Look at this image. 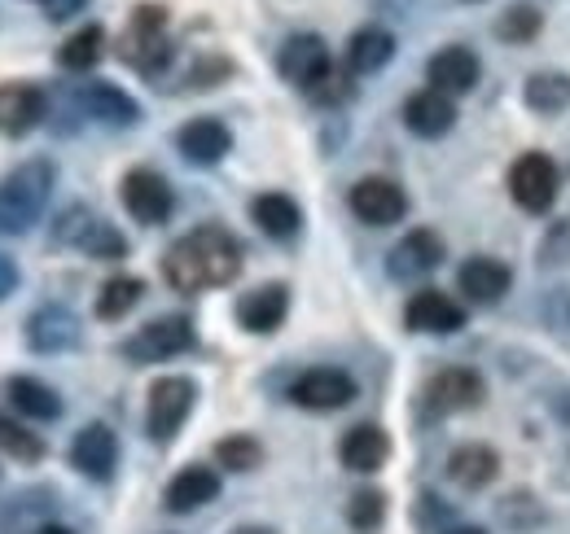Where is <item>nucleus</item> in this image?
<instances>
[{
    "mask_svg": "<svg viewBox=\"0 0 570 534\" xmlns=\"http://www.w3.org/2000/svg\"><path fill=\"white\" fill-rule=\"evenodd\" d=\"M194 346V325L189 316H163V320H149L137 334L124 342V355L132 364H158V359H171V355H185Z\"/></svg>",
    "mask_w": 570,
    "mask_h": 534,
    "instance_id": "6e6552de",
    "label": "nucleus"
},
{
    "mask_svg": "<svg viewBox=\"0 0 570 534\" xmlns=\"http://www.w3.org/2000/svg\"><path fill=\"white\" fill-rule=\"evenodd\" d=\"M382 517H386V500H382L377 491H360V495H352V504H347V522H352L356 531H373Z\"/></svg>",
    "mask_w": 570,
    "mask_h": 534,
    "instance_id": "c9c22d12",
    "label": "nucleus"
},
{
    "mask_svg": "<svg viewBox=\"0 0 570 534\" xmlns=\"http://www.w3.org/2000/svg\"><path fill=\"white\" fill-rule=\"evenodd\" d=\"M9 403H13L22 416H31V421H53V416H62V399H58L45 382H36V377H9Z\"/></svg>",
    "mask_w": 570,
    "mask_h": 534,
    "instance_id": "c85d7f7f",
    "label": "nucleus"
},
{
    "mask_svg": "<svg viewBox=\"0 0 570 534\" xmlns=\"http://www.w3.org/2000/svg\"><path fill=\"white\" fill-rule=\"evenodd\" d=\"M395 58V36L386 27H360L347 40V67L352 75H377Z\"/></svg>",
    "mask_w": 570,
    "mask_h": 534,
    "instance_id": "cd10ccee",
    "label": "nucleus"
},
{
    "mask_svg": "<svg viewBox=\"0 0 570 534\" xmlns=\"http://www.w3.org/2000/svg\"><path fill=\"white\" fill-rule=\"evenodd\" d=\"M250 219H255L259 233H268L273 241H289V237L303 228L298 201L285 198V194H259V198L250 201Z\"/></svg>",
    "mask_w": 570,
    "mask_h": 534,
    "instance_id": "bb28decb",
    "label": "nucleus"
},
{
    "mask_svg": "<svg viewBox=\"0 0 570 534\" xmlns=\"http://www.w3.org/2000/svg\"><path fill=\"white\" fill-rule=\"evenodd\" d=\"M18 280H22V271H18V264L9 259V255H0V303L18 289Z\"/></svg>",
    "mask_w": 570,
    "mask_h": 534,
    "instance_id": "58836bf2",
    "label": "nucleus"
},
{
    "mask_svg": "<svg viewBox=\"0 0 570 534\" xmlns=\"http://www.w3.org/2000/svg\"><path fill=\"white\" fill-rule=\"evenodd\" d=\"M0 452H9L13 461L36 465L45 456V443H40V434H31L27 425H18L13 416H0Z\"/></svg>",
    "mask_w": 570,
    "mask_h": 534,
    "instance_id": "f704fd0d",
    "label": "nucleus"
},
{
    "mask_svg": "<svg viewBox=\"0 0 570 534\" xmlns=\"http://www.w3.org/2000/svg\"><path fill=\"white\" fill-rule=\"evenodd\" d=\"M448 534H488V531H479V526H456V531H448Z\"/></svg>",
    "mask_w": 570,
    "mask_h": 534,
    "instance_id": "79ce46f5",
    "label": "nucleus"
},
{
    "mask_svg": "<svg viewBox=\"0 0 570 534\" xmlns=\"http://www.w3.org/2000/svg\"><path fill=\"white\" fill-rule=\"evenodd\" d=\"M71 465L83 477H92V482H106L115 473V465H119V438H115V429L101 425V421L97 425H83L71 443Z\"/></svg>",
    "mask_w": 570,
    "mask_h": 534,
    "instance_id": "f3484780",
    "label": "nucleus"
},
{
    "mask_svg": "<svg viewBox=\"0 0 570 534\" xmlns=\"http://www.w3.org/2000/svg\"><path fill=\"white\" fill-rule=\"evenodd\" d=\"M75 342H79V316L62 303H49L27 320V346L36 355H62Z\"/></svg>",
    "mask_w": 570,
    "mask_h": 534,
    "instance_id": "a211bd4d",
    "label": "nucleus"
},
{
    "mask_svg": "<svg viewBox=\"0 0 570 534\" xmlns=\"http://www.w3.org/2000/svg\"><path fill=\"white\" fill-rule=\"evenodd\" d=\"M176 145L189 162L198 167H215L228 149H233V132L219 123V119H189L180 132H176Z\"/></svg>",
    "mask_w": 570,
    "mask_h": 534,
    "instance_id": "5701e85b",
    "label": "nucleus"
},
{
    "mask_svg": "<svg viewBox=\"0 0 570 534\" xmlns=\"http://www.w3.org/2000/svg\"><path fill=\"white\" fill-rule=\"evenodd\" d=\"M558 167H553V158L549 154H522L513 167H509V198L518 201L522 210H531V215H544L553 201H558Z\"/></svg>",
    "mask_w": 570,
    "mask_h": 534,
    "instance_id": "423d86ee",
    "label": "nucleus"
},
{
    "mask_svg": "<svg viewBox=\"0 0 570 534\" xmlns=\"http://www.w3.org/2000/svg\"><path fill=\"white\" fill-rule=\"evenodd\" d=\"M141 294H145V280H137V276H110L101 285V294H97V316L101 320H124L141 303Z\"/></svg>",
    "mask_w": 570,
    "mask_h": 534,
    "instance_id": "2f4dec72",
    "label": "nucleus"
},
{
    "mask_svg": "<svg viewBox=\"0 0 570 534\" xmlns=\"http://www.w3.org/2000/svg\"><path fill=\"white\" fill-rule=\"evenodd\" d=\"M119 58L141 75H158L171 58V40H167V9L163 4H137L128 13V27L119 36Z\"/></svg>",
    "mask_w": 570,
    "mask_h": 534,
    "instance_id": "7ed1b4c3",
    "label": "nucleus"
},
{
    "mask_svg": "<svg viewBox=\"0 0 570 534\" xmlns=\"http://www.w3.org/2000/svg\"><path fill=\"white\" fill-rule=\"evenodd\" d=\"M443 264V237L430 233V228H413L395 250H391V276L395 280H417L434 267Z\"/></svg>",
    "mask_w": 570,
    "mask_h": 534,
    "instance_id": "4be33fe9",
    "label": "nucleus"
},
{
    "mask_svg": "<svg viewBox=\"0 0 570 534\" xmlns=\"http://www.w3.org/2000/svg\"><path fill=\"white\" fill-rule=\"evenodd\" d=\"M36 534H71V531H67V526H40Z\"/></svg>",
    "mask_w": 570,
    "mask_h": 534,
    "instance_id": "a19ab883",
    "label": "nucleus"
},
{
    "mask_svg": "<svg viewBox=\"0 0 570 534\" xmlns=\"http://www.w3.org/2000/svg\"><path fill=\"white\" fill-rule=\"evenodd\" d=\"M540 9L535 4H509L504 13H500L497 22V36L500 40H509V44H527V40H535L540 36Z\"/></svg>",
    "mask_w": 570,
    "mask_h": 534,
    "instance_id": "72a5a7b5",
    "label": "nucleus"
},
{
    "mask_svg": "<svg viewBox=\"0 0 570 534\" xmlns=\"http://www.w3.org/2000/svg\"><path fill=\"white\" fill-rule=\"evenodd\" d=\"M285 316H289V289H285L282 280L259 285V289H250V294L237 298V325L246 334H259V337L277 334L285 325Z\"/></svg>",
    "mask_w": 570,
    "mask_h": 534,
    "instance_id": "dca6fc26",
    "label": "nucleus"
},
{
    "mask_svg": "<svg viewBox=\"0 0 570 534\" xmlns=\"http://www.w3.org/2000/svg\"><path fill=\"white\" fill-rule=\"evenodd\" d=\"M75 101H79V110H83L88 119H101V123H110V128H132V123L141 119V106H137L119 83H110V79L79 83Z\"/></svg>",
    "mask_w": 570,
    "mask_h": 534,
    "instance_id": "2eb2a0df",
    "label": "nucleus"
},
{
    "mask_svg": "<svg viewBox=\"0 0 570 534\" xmlns=\"http://www.w3.org/2000/svg\"><path fill=\"white\" fill-rule=\"evenodd\" d=\"M83 4H88V0H40V9H45L49 22H67L75 13H83Z\"/></svg>",
    "mask_w": 570,
    "mask_h": 534,
    "instance_id": "4c0bfd02",
    "label": "nucleus"
},
{
    "mask_svg": "<svg viewBox=\"0 0 570 534\" xmlns=\"http://www.w3.org/2000/svg\"><path fill=\"white\" fill-rule=\"evenodd\" d=\"M452 123H456V106H452V97L439 92V88H422V92H413V97L404 101V128L413 136H422V140L448 136Z\"/></svg>",
    "mask_w": 570,
    "mask_h": 534,
    "instance_id": "6ab92c4d",
    "label": "nucleus"
},
{
    "mask_svg": "<svg viewBox=\"0 0 570 534\" xmlns=\"http://www.w3.org/2000/svg\"><path fill=\"white\" fill-rule=\"evenodd\" d=\"M277 70H282L285 83H294L298 92H312L330 70H334V58H330V44L316 36V31H298L289 36L277 53Z\"/></svg>",
    "mask_w": 570,
    "mask_h": 534,
    "instance_id": "0eeeda50",
    "label": "nucleus"
},
{
    "mask_svg": "<svg viewBox=\"0 0 570 534\" xmlns=\"http://www.w3.org/2000/svg\"><path fill=\"white\" fill-rule=\"evenodd\" d=\"M119 194H124V206H128V215L145 224V228H158V224H167V215H171V185L158 176V171H149V167H132L128 176H124V185H119Z\"/></svg>",
    "mask_w": 570,
    "mask_h": 534,
    "instance_id": "1a4fd4ad",
    "label": "nucleus"
},
{
    "mask_svg": "<svg viewBox=\"0 0 570 534\" xmlns=\"http://www.w3.org/2000/svg\"><path fill=\"white\" fill-rule=\"evenodd\" d=\"M215 495H219V473L207 465L180 468V473L167 482V508H171V513H194V508L212 504Z\"/></svg>",
    "mask_w": 570,
    "mask_h": 534,
    "instance_id": "b1692460",
    "label": "nucleus"
},
{
    "mask_svg": "<svg viewBox=\"0 0 570 534\" xmlns=\"http://www.w3.org/2000/svg\"><path fill=\"white\" fill-rule=\"evenodd\" d=\"M237 271H242V241L219 224H203L185 233L163 255V280L176 294H203V289L233 285Z\"/></svg>",
    "mask_w": 570,
    "mask_h": 534,
    "instance_id": "f257e3e1",
    "label": "nucleus"
},
{
    "mask_svg": "<svg viewBox=\"0 0 570 534\" xmlns=\"http://www.w3.org/2000/svg\"><path fill=\"white\" fill-rule=\"evenodd\" d=\"M352 210L368 228H391V224H400L409 215V194L386 176H364L352 189Z\"/></svg>",
    "mask_w": 570,
    "mask_h": 534,
    "instance_id": "9d476101",
    "label": "nucleus"
},
{
    "mask_svg": "<svg viewBox=\"0 0 570 534\" xmlns=\"http://www.w3.org/2000/svg\"><path fill=\"white\" fill-rule=\"evenodd\" d=\"M289 399L307 412H338L356 399V377L343 373V368H307L294 386H289Z\"/></svg>",
    "mask_w": 570,
    "mask_h": 534,
    "instance_id": "9b49d317",
    "label": "nucleus"
},
{
    "mask_svg": "<svg viewBox=\"0 0 570 534\" xmlns=\"http://www.w3.org/2000/svg\"><path fill=\"white\" fill-rule=\"evenodd\" d=\"M479 75H483V67H479L474 49H465V44H448V49H439L426 62L430 88H439V92H448V97L470 92V88L479 83Z\"/></svg>",
    "mask_w": 570,
    "mask_h": 534,
    "instance_id": "aec40b11",
    "label": "nucleus"
},
{
    "mask_svg": "<svg viewBox=\"0 0 570 534\" xmlns=\"http://www.w3.org/2000/svg\"><path fill=\"white\" fill-rule=\"evenodd\" d=\"M198 399V386L189 377H158L149 386V407H145V429L154 443H171L180 434V425L189 421Z\"/></svg>",
    "mask_w": 570,
    "mask_h": 534,
    "instance_id": "39448f33",
    "label": "nucleus"
},
{
    "mask_svg": "<svg viewBox=\"0 0 570 534\" xmlns=\"http://www.w3.org/2000/svg\"><path fill=\"white\" fill-rule=\"evenodd\" d=\"M500 473V456L488 447V443H465L448 456V477L465 491H483L488 482H497Z\"/></svg>",
    "mask_w": 570,
    "mask_h": 534,
    "instance_id": "393cba45",
    "label": "nucleus"
},
{
    "mask_svg": "<svg viewBox=\"0 0 570 534\" xmlns=\"http://www.w3.org/2000/svg\"><path fill=\"white\" fill-rule=\"evenodd\" d=\"M404 325L413 334H434V337H448L456 329H465V307L443 294V289H417L404 307Z\"/></svg>",
    "mask_w": 570,
    "mask_h": 534,
    "instance_id": "ddd939ff",
    "label": "nucleus"
},
{
    "mask_svg": "<svg viewBox=\"0 0 570 534\" xmlns=\"http://www.w3.org/2000/svg\"><path fill=\"white\" fill-rule=\"evenodd\" d=\"M338 456H343V465L352 468V473H377V468L386 465V456H391V438L377 425H356V429L343 434Z\"/></svg>",
    "mask_w": 570,
    "mask_h": 534,
    "instance_id": "a878e982",
    "label": "nucleus"
},
{
    "mask_svg": "<svg viewBox=\"0 0 570 534\" xmlns=\"http://www.w3.org/2000/svg\"><path fill=\"white\" fill-rule=\"evenodd\" d=\"M53 241H58V246H75V250H83V255H92V259H101V264L128 255L124 233H119L115 224L97 219V215L83 210V206H71V210L53 224Z\"/></svg>",
    "mask_w": 570,
    "mask_h": 534,
    "instance_id": "20e7f679",
    "label": "nucleus"
},
{
    "mask_svg": "<svg viewBox=\"0 0 570 534\" xmlns=\"http://www.w3.org/2000/svg\"><path fill=\"white\" fill-rule=\"evenodd\" d=\"M215 461H219V468H228V473H250V468L264 465V447L250 434H228V438L215 443Z\"/></svg>",
    "mask_w": 570,
    "mask_h": 534,
    "instance_id": "473e14b6",
    "label": "nucleus"
},
{
    "mask_svg": "<svg viewBox=\"0 0 570 534\" xmlns=\"http://www.w3.org/2000/svg\"><path fill=\"white\" fill-rule=\"evenodd\" d=\"M488 395L483 377L474 368H443L426 382V407L434 416H452V412H470Z\"/></svg>",
    "mask_w": 570,
    "mask_h": 534,
    "instance_id": "4468645a",
    "label": "nucleus"
},
{
    "mask_svg": "<svg viewBox=\"0 0 570 534\" xmlns=\"http://www.w3.org/2000/svg\"><path fill=\"white\" fill-rule=\"evenodd\" d=\"M53 162L49 158H31L22 167H13L4 180H0V233H27L53 194Z\"/></svg>",
    "mask_w": 570,
    "mask_h": 534,
    "instance_id": "f03ea898",
    "label": "nucleus"
},
{
    "mask_svg": "<svg viewBox=\"0 0 570 534\" xmlns=\"http://www.w3.org/2000/svg\"><path fill=\"white\" fill-rule=\"evenodd\" d=\"M307 97H312V101H321V106H338V101H347V97H352V83H347V75L330 70V75H325Z\"/></svg>",
    "mask_w": 570,
    "mask_h": 534,
    "instance_id": "e433bc0d",
    "label": "nucleus"
},
{
    "mask_svg": "<svg viewBox=\"0 0 570 534\" xmlns=\"http://www.w3.org/2000/svg\"><path fill=\"white\" fill-rule=\"evenodd\" d=\"M101 53H106V31L97 22H88V27H79L71 40L58 49V67L83 75V70H92L101 62Z\"/></svg>",
    "mask_w": 570,
    "mask_h": 534,
    "instance_id": "c756f323",
    "label": "nucleus"
},
{
    "mask_svg": "<svg viewBox=\"0 0 570 534\" xmlns=\"http://www.w3.org/2000/svg\"><path fill=\"white\" fill-rule=\"evenodd\" d=\"M527 106L535 115H562L570 106V75L562 70H540L527 79Z\"/></svg>",
    "mask_w": 570,
    "mask_h": 534,
    "instance_id": "7c9ffc66",
    "label": "nucleus"
},
{
    "mask_svg": "<svg viewBox=\"0 0 570 534\" xmlns=\"http://www.w3.org/2000/svg\"><path fill=\"white\" fill-rule=\"evenodd\" d=\"M233 534H273V531H268V526H237Z\"/></svg>",
    "mask_w": 570,
    "mask_h": 534,
    "instance_id": "ea45409f",
    "label": "nucleus"
},
{
    "mask_svg": "<svg viewBox=\"0 0 570 534\" xmlns=\"http://www.w3.org/2000/svg\"><path fill=\"white\" fill-rule=\"evenodd\" d=\"M456 285L474 307H497L500 298L509 294V285H513V271H509V264L492 259V255H479V259H470L456 271Z\"/></svg>",
    "mask_w": 570,
    "mask_h": 534,
    "instance_id": "412c9836",
    "label": "nucleus"
},
{
    "mask_svg": "<svg viewBox=\"0 0 570 534\" xmlns=\"http://www.w3.org/2000/svg\"><path fill=\"white\" fill-rule=\"evenodd\" d=\"M49 97L40 83L27 79H9L0 83V136H27L45 123Z\"/></svg>",
    "mask_w": 570,
    "mask_h": 534,
    "instance_id": "f8f14e48",
    "label": "nucleus"
}]
</instances>
